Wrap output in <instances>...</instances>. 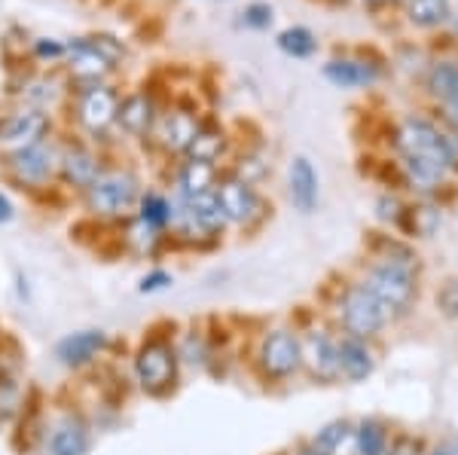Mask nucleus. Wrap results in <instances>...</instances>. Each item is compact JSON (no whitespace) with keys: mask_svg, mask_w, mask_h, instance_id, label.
I'll return each mask as SVG.
<instances>
[{"mask_svg":"<svg viewBox=\"0 0 458 455\" xmlns=\"http://www.w3.org/2000/svg\"><path fill=\"white\" fill-rule=\"evenodd\" d=\"M339 321H343L345 336L370 340V336H376L391 321V312L376 299V293L360 282V284H349V288H345L343 299H339Z\"/></svg>","mask_w":458,"mask_h":455,"instance_id":"nucleus-1","label":"nucleus"},{"mask_svg":"<svg viewBox=\"0 0 458 455\" xmlns=\"http://www.w3.org/2000/svg\"><path fill=\"white\" fill-rule=\"evenodd\" d=\"M453 16L449 0H410V21L419 28H434L443 25Z\"/></svg>","mask_w":458,"mask_h":455,"instance_id":"nucleus-24","label":"nucleus"},{"mask_svg":"<svg viewBox=\"0 0 458 455\" xmlns=\"http://www.w3.org/2000/svg\"><path fill=\"white\" fill-rule=\"evenodd\" d=\"M165 284H172V275L168 273H153V275H147L144 282H141V291H159V288H165Z\"/></svg>","mask_w":458,"mask_h":455,"instance_id":"nucleus-33","label":"nucleus"},{"mask_svg":"<svg viewBox=\"0 0 458 455\" xmlns=\"http://www.w3.org/2000/svg\"><path fill=\"white\" fill-rule=\"evenodd\" d=\"M287 181H291V199L297 205L300 211H315L318 205V174L312 163H309L306 156H297L291 163V174H287Z\"/></svg>","mask_w":458,"mask_h":455,"instance_id":"nucleus-17","label":"nucleus"},{"mask_svg":"<svg viewBox=\"0 0 458 455\" xmlns=\"http://www.w3.org/2000/svg\"><path fill=\"white\" fill-rule=\"evenodd\" d=\"M425 455H458V437L443 440V443H437L431 452H425Z\"/></svg>","mask_w":458,"mask_h":455,"instance_id":"nucleus-35","label":"nucleus"},{"mask_svg":"<svg viewBox=\"0 0 458 455\" xmlns=\"http://www.w3.org/2000/svg\"><path fill=\"white\" fill-rule=\"evenodd\" d=\"M382 455H416V450H412L410 443H397V446H391V450H386Z\"/></svg>","mask_w":458,"mask_h":455,"instance_id":"nucleus-38","label":"nucleus"},{"mask_svg":"<svg viewBox=\"0 0 458 455\" xmlns=\"http://www.w3.org/2000/svg\"><path fill=\"white\" fill-rule=\"evenodd\" d=\"M138 199V181L125 172L101 174L98 181L89 187V205H92L98 215H123L129 211Z\"/></svg>","mask_w":458,"mask_h":455,"instance_id":"nucleus-5","label":"nucleus"},{"mask_svg":"<svg viewBox=\"0 0 458 455\" xmlns=\"http://www.w3.org/2000/svg\"><path fill=\"white\" fill-rule=\"evenodd\" d=\"M62 174H64V181L73 183V187L89 190L101 178L98 159H95L89 150H83V147H71V150H64V156H62Z\"/></svg>","mask_w":458,"mask_h":455,"instance_id":"nucleus-19","label":"nucleus"},{"mask_svg":"<svg viewBox=\"0 0 458 455\" xmlns=\"http://www.w3.org/2000/svg\"><path fill=\"white\" fill-rule=\"evenodd\" d=\"M53 150H47L43 144H31V147H21L10 156V168L19 181H28V183H40L53 174Z\"/></svg>","mask_w":458,"mask_h":455,"instance_id":"nucleus-14","label":"nucleus"},{"mask_svg":"<svg viewBox=\"0 0 458 455\" xmlns=\"http://www.w3.org/2000/svg\"><path fill=\"white\" fill-rule=\"evenodd\" d=\"M105 342H107V336L101 333V330H80V333H71L68 340L58 342L55 355H58V361L68 367H83L105 349Z\"/></svg>","mask_w":458,"mask_h":455,"instance_id":"nucleus-15","label":"nucleus"},{"mask_svg":"<svg viewBox=\"0 0 458 455\" xmlns=\"http://www.w3.org/2000/svg\"><path fill=\"white\" fill-rule=\"evenodd\" d=\"M354 443L360 455H382L388 450V428L379 419H364L354 431Z\"/></svg>","mask_w":458,"mask_h":455,"instance_id":"nucleus-25","label":"nucleus"},{"mask_svg":"<svg viewBox=\"0 0 458 455\" xmlns=\"http://www.w3.org/2000/svg\"><path fill=\"white\" fill-rule=\"evenodd\" d=\"M354 431L349 428V422H330L327 428H321L315 434V450L327 452V455H336L339 446H343L345 437H352Z\"/></svg>","mask_w":458,"mask_h":455,"instance_id":"nucleus-29","label":"nucleus"},{"mask_svg":"<svg viewBox=\"0 0 458 455\" xmlns=\"http://www.w3.org/2000/svg\"><path fill=\"white\" fill-rule=\"evenodd\" d=\"M141 220L153 230H159V226H165L172 220V205L157 193H147L141 199Z\"/></svg>","mask_w":458,"mask_h":455,"instance_id":"nucleus-30","label":"nucleus"},{"mask_svg":"<svg viewBox=\"0 0 458 455\" xmlns=\"http://www.w3.org/2000/svg\"><path fill=\"white\" fill-rule=\"evenodd\" d=\"M224 131L217 129H199V135L193 138V144L187 147L190 159H199V163H214V159L224 153Z\"/></svg>","mask_w":458,"mask_h":455,"instance_id":"nucleus-27","label":"nucleus"},{"mask_svg":"<svg viewBox=\"0 0 458 455\" xmlns=\"http://www.w3.org/2000/svg\"><path fill=\"white\" fill-rule=\"evenodd\" d=\"M214 181H217L214 163H199V159H190V163H183L181 178H177V183H181L183 199H196V196L211 193Z\"/></svg>","mask_w":458,"mask_h":455,"instance_id":"nucleus-20","label":"nucleus"},{"mask_svg":"<svg viewBox=\"0 0 458 455\" xmlns=\"http://www.w3.org/2000/svg\"><path fill=\"white\" fill-rule=\"evenodd\" d=\"M217 202L226 220L233 223H254L260 217V196L245 178H226L217 183Z\"/></svg>","mask_w":458,"mask_h":455,"instance_id":"nucleus-7","label":"nucleus"},{"mask_svg":"<svg viewBox=\"0 0 458 455\" xmlns=\"http://www.w3.org/2000/svg\"><path fill=\"white\" fill-rule=\"evenodd\" d=\"M177 217L183 220V230L193 236V232H220L226 223L224 211H220V202L214 193L196 196V199H187L183 208L177 211Z\"/></svg>","mask_w":458,"mask_h":455,"instance_id":"nucleus-12","label":"nucleus"},{"mask_svg":"<svg viewBox=\"0 0 458 455\" xmlns=\"http://www.w3.org/2000/svg\"><path fill=\"white\" fill-rule=\"evenodd\" d=\"M443 116H446V122L455 129V135H458V101H443Z\"/></svg>","mask_w":458,"mask_h":455,"instance_id":"nucleus-36","label":"nucleus"},{"mask_svg":"<svg viewBox=\"0 0 458 455\" xmlns=\"http://www.w3.org/2000/svg\"><path fill=\"white\" fill-rule=\"evenodd\" d=\"M364 4H370V6H386V4H397V0H364Z\"/></svg>","mask_w":458,"mask_h":455,"instance_id":"nucleus-39","label":"nucleus"},{"mask_svg":"<svg viewBox=\"0 0 458 455\" xmlns=\"http://www.w3.org/2000/svg\"><path fill=\"white\" fill-rule=\"evenodd\" d=\"M47 129H49V120L43 110H37V107L16 110V114L0 120V147L21 150V147L40 144V138L47 135Z\"/></svg>","mask_w":458,"mask_h":455,"instance_id":"nucleus-8","label":"nucleus"},{"mask_svg":"<svg viewBox=\"0 0 458 455\" xmlns=\"http://www.w3.org/2000/svg\"><path fill=\"white\" fill-rule=\"evenodd\" d=\"M324 77L334 86H343V89H354V86H370L379 80V71L376 64L358 62V58H334V62L324 64Z\"/></svg>","mask_w":458,"mask_h":455,"instance_id":"nucleus-16","label":"nucleus"},{"mask_svg":"<svg viewBox=\"0 0 458 455\" xmlns=\"http://www.w3.org/2000/svg\"><path fill=\"white\" fill-rule=\"evenodd\" d=\"M64 53V46H62V43H55V40H37V55H43V58H55V55H62Z\"/></svg>","mask_w":458,"mask_h":455,"instance_id":"nucleus-34","label":"nucleus"},{"mask_svg":"<svg viewBox=\"0 0 458 455\" xmlns=\"http://www.w3.org/2000/svg\"><path fill=\"white\" fill-rule=\"evenodd\" d=\"M68 55H71V73L77 80H83V83H98L105 73L114 68V62L101 53L98 43H95V37H80V40H71L68 46Z\"/></svg>","mask_w":458,"mask_h":455,"instance_id":"nucleus-11","label":"nucleus"},{"mask_svg":"<svg viewBox=\"0 0 458 455\" xmlns=\"http://www.w3.org/2000/svg\"><path fill=\"white\" fill-rule=\"evenodd\" d=\"M336 351H339V376H345L349 383H364L376 370V358L367 349V340L343 336V342H336Z\"/></svg>","mask_w":458,"mask_h":455,"instance_id":"nucleus-13","label":"nucleus"},{"mask_svg":"<svg viewBox=\"0 0 458 455\" xmlns=\"http://www.w3.org/2000/svg\"><path fill=\"white\" fill-rule=\"evenodd\" d=\"M278 46L293 58H309L315 53V34L309 28H287L278 34Z\"/></svg>","mask_w":458,"mask_h":455,"instance_id":"nucleus-28","label":"nucleus"},{"mask_svg":"<svg viewBox=\"0 0 458 455\" xmlns=\"http://www.w3.org/2000/svg\"><path fill=\"white\" fill-rule=\"evenodd\" d=\"M394 144L403 156L431 159V163H440L443 168L453 172L449 156H446V131H440L434 122L419 120V116H406L394 135Z\"/></svg>","mask_w":458,"mask_h":455,"instance_id":"nucleus-3","label":"nucleus"},{"mask_svg":"<svg viewBox=\"0 0 458 455\" xmlns=\"http://www.w3.org/2000/svg\"><path fill=\"white\" fill-rule=\"evenodd\" d=\"M116 110H120L116 92L105 83H92L80 98V122L89 131H101L116 120Z\"/></svg>","mask_w":458,"mask_h":455,"instance_id":"nucleus-9","label":"nucleus"},{"mask_svg":"<svg viewBox=\"0 0 458 455\" xmlns=\"http://www.w3.org/2000/svg\"><path fill=\"white\" fill-rule=\"evenodd\" d=\"M135 373H138V383H141L147 392L159 394L174 383L177 355L165 342H147L135 358Z\"/></svg>","mask_w":458,"mask_h":455,"instance_id":"nucleus-6","label":"nucleus"},{"mask_svg":"<svg viewBox=\"0 0 458 455\" xmlns=\"http://www.w3.org/2000/svg\"><path fill=\"white\" fill-rule=\"evenodd\" d=\"M89 450V434L83 422L64 419L49 437V452L53 455H83Z\"/></svg>","mask_w":458,"mask_h":455,"instance_id":"nucleus-21","label":"nucleus"},{"mask_svg":"<svg viewBox=\"0 0 458 455\" xmlns=\"http://www.w3.org/2000/svg\"><path fill=\"white\" fill-rule=\"evenodd\" d=\"M437 299H440L443 312H446L449 318H458V282H449Z\"/></svg>","mask_w":458,"mask_h":455,"instance_id":"nucleus-32","label":"nucleus"},{"mask_svg":"<svg viewBox=\"0 0 458 455\" xmlns=\"http://www.w3.org/2000/svg\"><path fill=\"white\" fill-rule=\"evenodd\" d=\"M242 16H245V25L250 28H266L272 21V10L266 4H250Z\"/></svg>","mask_w":458,"mask_h":455,"instance_id":"nucleus-31","label":"nucleus"},{"mask_svg":"<svg viewBox=\"0 0 458 455\" xmlns=\"http://www.w3.org/2000/svg\"><path fill=\"white\" fill-rule=\"evenodd\" d=\"M300 455H327V452H321V450H315V446H312V450H302Z\"/></svg>","mask_w":458,"mask_h":455,"instance_id":"nucleus-40","label":"nucleus"},{"mask_svg":"<svg viewBox=\"0 0 458 455\" xmlns=\"http://www.w3.org/2000/svg\"><path fill=\"white\" fill-rule=\"evenodd\" d=\"M428 86L440 101H458V64L440 62L428 73Z\"/></svg>","mask_w":458,"mask_h":455,"instance_id":"nucleus-26","label":"nucleus"},{"mask_svg":"<svg viewBox=\"0 0 458 455\" xmlns=\"http://www.w3.org/2000/svg\"><path fill=\"white\" fill-rule=\"evenodd\" d=\"M302 367V346L291 330H272L260 342V370L269 379H287Z\"/></svg>","mask_w":458,"mask_h":455,"instance_id":"nucleus-4","label":"nucleus"},{"mask_svg":"<svg viewBox=\"0 0 458 455\" xmlns=\"http://www.w3.org/2000/svg\"><path fill=\"white\" fill-rule=\"evenodd\" d=\"M300 346H302V364L309 367V373H312L315 379H321V383H334V379L339 376L336 342L330 340L327 333L315 330V333H309Z\"/></svg>","mask_w":458,"mask_h":455,"instance_id":"nucleus-10","label":"nucleus"},{"mask_svg":"<svg viewBox=\"0 0 458 455\" xmlns=\"http://www.w3.org/2000/svg\"><path fill=\"white\" fill-rule=\"evenodd\" d=\"M367 288L376 293L382 306L394 315H406L412 303L419 299V273H410L403 266H391V263L376 260V266L367 273Z\"/></svg>","mask_w":458,"mask_h":455,"instance_id":"nucleus-2","label":"nucleus"},{"mask_svg":"<svg viewBox=\"0 0 458 455\" xmlns=\"http://www.w3.org/2000/svg\"><path fill=\"white\" fill-rule=\"evenodd\" d=\"M403 172H406V181H410L412 187L422 190V193H431V190H437L443 183L449 168H443L440 163H431V159L403 156Z\"/></svg>","mask_w":458,"mask_h":455,"instance_id":"nucleus-22","label":"nucleus"},{"mask_svg":"<svg viewBox=\"0 0 458 455\" xmlns=\"http://www.w3.org/2000/svg\"><path fill=\"white\" fill-rule=\"evenodd\" d=\"M196 135H199V122L190 114H172L162 122V144L168 150H187Z\"/></svg>","mask_w":458,"mask_h":455,"instance_id":"nucleus-23","label":"nucleus"},{"mask_svg":"<svg viewBox=\"0 0 458 455\" xmlns=\"http://www.w3.org/2000/svg\"><path fill=\"white\" fill-rule=\"evenodd\" d=\"M10 217H13V202L6 199L4 193H0V223H6Z\"/></svg>","mask_w":458,"mask_h":455,"instance_id":"nucleus-37","label":"nucleus"},{"mask_svg":"<svg viewBox=\"0 0 458 455\" xmlns=\"http://www.w3.org/2000/svg\"><path fill=\"white\" fill-rule=\"evenodd\" d=\"M116 120H120V126L125 131H131V135H144V131H150V126L157 122V105H153L150 95L135 92L120 105Z\"/></svg>","mask_w":458,"mask_h":455,"instance_id":"nucleus-18","label":"nucleus"}]
</instances>
